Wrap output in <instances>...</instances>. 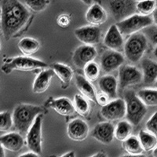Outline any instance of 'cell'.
<instances>
[{"label": "cell", "mask_w": 157, "mask_h": 157, "mask_svg": "<svg viewBox=\"0 0 157 157\" xmlns=\"http://www.w3.org/2000/svg\"><path fill=\"white\" fill-rule=\"evenodd\" d=\"M33 18L29 10L18 0H1V31L6 40L21 36Z\"/></svg>", "instance_id": "cell-1"}, {"label": "cell", "mask_w": 157, "mask_h": 157, "mask_svg": "<svg viewBox=\"0 0 157 157\" xmlns=\"http://www.w3.org/2000/svg\"><path fill=\"white\" fill-rule=\"evenodd\" d=\"M44 109L41 106L30 104H20L13 110V126L20 134H27L34 123L36 117L43 114Z\"/></svg>", "instance_id": "cell-2"}, {"label": "cell", "mask_w": 157, "mask_h": 157, "mask_svg": "<svg viewBox=\"0 0 157 157\" xmlns=\"http://www.w3.org/2000/svg\"><path fill=\"white\" fill-rule=\"evenodd\" d=\"M46 67H48V64L44 61L24 55L6 60L2 64V71L5 74H10L13 71H32L43 69Z\"/></svg>", "instance_id": "cell-3"}, {"label": "cell", "mask_w": 157, "mask_h": 157, "mask_svg": "<svg viewBox=\"0 0 157 157\" xmlns=\"http://www.w3.org/2000/svg\"><path fill=\"white\" fill-rule=\"evenodd\" d=\"M127 106V119L132 125H138L147 113V106L133 90L127 91L124 94Z\"/></svg>", "instance_id": "cell-4"}, {"label": "cell", "mask_w": 157, "mask_h": 157, "mask_svg": "<svg viewBox=\"0 0 157 157\" xmlns=\"http://www.w3.org/2000/svg\"><path fill=\"white\" fill-rule=\"evenodd\" d=\"M148 47V39L141 32H137L129 37L124 45V53L127 59L132 63L141 61Z\"/></svg>", "instance_id": "cell-5"}, {"label": "cell", "mask_w": 157, "mask_h": 157, "mask_svg": "<svg viewBox=\"0 0 157 157\" xmlns=\"http://www.w3.org/2000/svg\"><path fill=\"white\" fill-rule=\"evenodd\" d=\"M152 18L141 14H133L116 24L123 36H132L152 25Z\"/></svg>", "instance_id": "cell-6"}, {"label": "cell", "mask_w": 157, "mask_h": 157, "mask_svg": "<svg viewBox=\"0 0 157 157\" xmlns=\"http://www.w3.org/2000/svg\"><path fill=\"white\" fill-rule=\"evenodd\" d=\"M43 115L40 114L36 117L34 123L26 134V144L30 151L37 154L42 153V127H43Z\"/></svg>", "instance_id": "cell-7"}, {"label": "cell", "mask_w": 157, "mask_h": 157, "mask_svg": "<svg viewBox=\"0 0 157 157\" xmlns=\"http://www.w3.org/2000/svg\"><path fill=\"white\" fill-rule=\"evenodd\" d=\"M136 5L134 0H110L109 10L114 19L120 22L134 14Z\"/></svg>", "instance_id": "cell-8"}, {"label": "cell", "mask_w": 157, "mask_h": 157, "mask_svg": "<svg viewBox=\"0 0 157 157\" xmlns=\"http://www.w3.org/2000/svg\"><path fill=\"white\" fill-rule=\"evenodd\" d=\"M101 115L109 122L122 120L127 115L125 100L122 98H116L106 105L102 106Z\"/></svg>", "instance_id": "cell-9"}, {"label": "cell", "mask_w": 157, "mask_h": 157, "mask_svg": "<svg viewBox=\"0 0 157 157\" xmlns=\"http://www.w3.org/2000/svg\"><path fill=\"white\" fill-rule=\"evenodd\" d=\"M143 79V74L135 66L123 64L119 71V83L122 89L139 83Z\"/></svg>", "instance_id": "cell-10"}, {"label": "cell", "mask_w": 157, "mask_h": 157, "mask_svg": "<svg viewBox=\"0 0 157 157\" xmlns=\"http://www.w3.org/2000/svg\"><path fill=\"white\" fill-rule=\"evenodd\" d=\"M98 56V51L94 46L82 45L75 49L72 56V62L78 68H82L88 63L94 61Z\"/></svg>", "instance_id": "cell-11"}, {"label": "cell", "mask_w": 157, "mask_h": 157, "mask_svg": "<svg viewBox=\"0 0 157 157\" xmlns=\"http://www.w3.org/2000/svg\"><path fill=\"white\" fill-rule=\"evenodd\" d=\"M74 34L83 44L94 46L100 43L101 32L98 26L90 25L78 28L75 30Z\"/></svg>", "instance_id": "cell-12"}, {"label": "cell", "mask_w": 157, "mask_h": 157, "mask_svg": "<svg viewBox=\"0 0 157 157\" xmlns=\"http://www.w3.org/2000/svg\"><path fill=\"white\" fill-rule=\"evenodd\" d=\"M124 63V57L116 50H106L101 57V67L107 73L116 71Z\"/></svg>", "instance_id": "cell-13"}, {"label": "cell", "mask_w": 157, "mask_h": 157, "mask_svg": "<svg viewBox=\"0 0 157 157\" xmlns=\"http://www.w3.org/2000/svg\"><path fill=\"white\" fill-rule=\"evenodd\" d=\"M116 127L110 122H103L97 124L91 132V136L95 140L104 145H109L115 137Z\"/></svg>", "instance_id": "cell-14"}, {"label": "cell", "mask_w": 157, "mask_h": 157, "mask_svg": "<svg viewBox=\"0 0 157 157\" xmlns=\"http://www.w3.org/2000/svg\"><path fill=\"white\" fill-rule=\"evenodd\" d=\"M67 134L70 139L75 141H82L89 134V126L82 119H75L68 123Z\"/></svg>", "instance_id": "cell-15"}, {"label": "cell", "mask_w": 157, "mask_h": 157, "mask_svg": "<svg viewBox=\"0 0 157 157\" xmlns=\"http://www.w3.org/2000/svg\"><path fill=\"white\" fill-rule=\"evenodd\" d=\"M104 44L110 50H116V51L121 50L122 49L124 48L125 44L123 41V34L117 27V25H111L104 39Z\"/></svg>", "instance_id": "cell-16"}, {"label": "cell", "mask_w": 157, "mask_h": 157, "mask_svg": "<svg viewBox=\"0 0 157 157\" xmlns=\"http://www.w3.org/2000/svg\"><path fill=\"white\" fill-rule=\"evenodd\" d=\"M1 146L10 152H17L25 146V140L20 133H9L0 137Z\"/></svg>", "instance_id": "cell-17"}, {"label": "cell", "mask_w": 157, "mask_h": 157, "mask_svg": "<svg viewBox=\"0 0 157 157\" xmlns=\"http://www.w3.org/2000/svg\"><path fill=\"white\" fill-rule=\"evenodd\" d=\"M54 71L50 69H45L41 71L36 76L32 84V91L35 94H43L50 87V82L54 75Z\"/></svg>", "instance_id": "cell-18"}, {"label": "cell", "mask_w": 157, "mask_h": 157, "mask_svg": "<svg viewBox=\"0 0 157 157\" xmlns=\"http://www.w3.org/2000/svg\"><path fill=\"white\" fill-rule=\"evenodd\" d=\"M51 109H54L56 113L64 116H72L75 112L74 103L71 102L67 98H59L57 99H53L49 104Z\"/></svg>", "instance_id": "cell-19"}, {"label": "cell", "mask_w": 157, "mask_h": 157, "mask_svg": "<svg viewBox=\"0 0 157 157\" xmlns=\"http://www.w3.org/2000/svg\"><path fill=\"white\" fill-rule=\"evenodd\" d=\"M51 68L57 75L60 81L62 89H67L70 86L73 78V71L69 66L62 63H54L51 65Z\"/></svg>", "instance_id": "cell-20"}, {"label": "cell", "mask_w": 157, "mask_h": 157, "mask_svg": "<svg viewBox=\"0 0 157 157\" xmlns=\"http://www.w3.org/2000/svg\"><path fill=\"white\" fill-rule=\"evenodd\" d=\"M108 19L105 10L99 4L94 3L87 10L86 13V20L91 25L99 26L105 23Z\"/></svg>", "instance_id": "cell-21"}, {"label": "cell", "mask_w": 157, "mask_h": 157, "mask_svg": "<svg viewBox=\"0 0 157 157\" xmlns=\"http://www.w3.org/2000/svg\"><path fill=\"white\" fill-rule=\"evenodd\" d=\"M75 85L81 94L87 98L89 101L97 102V93L94 87L86 77L81 75L75 76Z\"/></svg>", "instance_id": "cell-22"}, {"label": "cell", "mask_w": 157, "mask_h": 157, "mask_svg": "<svg viewBox=\"0 0 157 157\" xmlns=\"http://www.w3.org/2000/svg\"><path fill=\"white\" fill-rule=\"evenodd\" d=\"M101 91L106 94L111 99L117 98L118 81L116 77L112 75H106L102 76L98 82Z\"/></svg>", "instance_id": "cell-23"}, {"label": "cell", "mask_w": 157, "mask_h": 157, "mask_svg": "<svg viewBox=\"0 0 157 157\" xmlns=\"http://www.w3.org/2000/svg\"><path fill=\"white\" fill-rule=\"evenodd\" d=\"M143 80L145 83H155L157 80V62L151 59L145 58L141 61Z\"/></svg>", "instance_id": "cell-24"}, {"label": "cell", "mask_w": 157, "mask_h": 157, "mask_svg": "<svg viewBox=\"0 0 157 157\" xmlns=\"http://www.w3.org/2000/svg\"><path fill=\"white\" fill-rule=\"evenodd\" d=\"M18 47L24 55L31 57L39 51L40 48V43L36 39L25 37L20 40L18 43Z\"/></svg>", "instance_id": "cell-25"}, {"label": "cell", "mask_w": 157, "mask_h": 157, "mask_svg": "<svg viewBox=\"0 0 157 157\" xmlns=\"http://www.w3.org/2000/svg\"><path fill=\"white\" fill-rule=\"evenodd\" d=\"M138 138L140 140L142 148L145 152H149L153 150L157 146V137L152 133L146 130H140L138 134Z\"/></svg>", "instance_id": "cell-26"}, {"label": "cell", "mask_w": 157, "mask_h": 157, "mask_svg": "<svg viewBox=\"0 0 157 157\" xmlns=\"http://www.w3.org/2000/svg\"><path fill=\"white\" fill-rule=\"evenodd\" d=\"M133 125L128 120H123L117 123L115 128V137L118 141H124L131 136Z\"/></svg>", "instance_id": "cell-27"}, {"label": "cell", "mask_w": 157, "mask_h": 157, "mask_svg": "<svg viewBox=\"0 0 157 157\" xmlns=\"http://www.w3.org/2000/svg\"><path fill=\"white\" fill-rule=\"evenodd\" d=\"M123 148L130 155H141L144 151L138 137L130 136L123 141Z\"/></svg>", "instance_id": "cell-28"}, {"label": "cell", "mask_w": 157, "mask_h": 157, "mask_svg": "<svg viewBox=\"0 0 157 157\" xmlns=\"http://www.w3.org/2000/svg\"><path fill=\"white\" fill-rule=\"evenodd\" d=\"M138 98L146 106H157V90L142 89L137 93Z\"/></svg>", "instance_id": "cell-29"}, {"label": "cell", "mask_w": 157, "mask_h": 157, "mask_svg": "<svg viewBox=\"0 0 157 157\" xmlns=\"http://www.w3.org/2000/svg\"><path fill=\"white\" fill-rule=\"evenodd\" d=\"M74 105H75V112L83 117H87L90 112V105L88 99L82 94H75L74 98Z\"/></svg>", "instance_id": "cell-30"}, {"label": "cell", "mask_w": 157, "mask_h": 157, "mask_svg": "<svg viewBox=\"0 0 157 157\" xmlns=\"http://www.w3.org/2000/svg\"><path fill=\"white\" fill-rule=\"evenodd\" d=\"M84 75L90 82H95L100 75V67L94 61L88 63L83 68Z\"/></svg>", "instance_id": "cell-31"}, {"label": "cell", "mask_w": 157, "mask_h": 157, "mask_svg": "<svg viewBox=\"0 0 157 157\" xmlns=\"http://www.w3.org/2000/svg\"><path fill=\"white\" fill-rule=\"evenodd\" d=\"M136 9L139 12L140 14L144 16H149L152 14L155 10V0H145L138 2L136 5Z\"/></svg>", "instance_id": "cell-32"}, {"label": "cell", "mask_w": 157, "mask_h": 157, "mask_svg": "<svg viewBox=\"0 0 157 157\" xmlns=\"http://www.w3.org/2000/svg\"><path fill=\"white\" fill-rule=\"evenodd\" d=\"M25 3L30 10L39 13L47 9L50 0H25Z\"/></svg>", "instance_id": "cell-33"}, {"label": "cell", "mask_w": 157, "mask_h": 157, "mask_svg": "<svg viewBox=\"0 0 157 157\" xmlns=\"http://www.w3.org/2000/svg\"><path fill=\"white\" fill-rule=\"evenodd\" d=\"M13 125V116L8 111H4L0 113V130L8 131Z\"/></svg>", "instance_id": "cell-34"}, {"label": "cell", "mask_w": 157, "mask_h": 157, "mask_svg": "<svg viewBox=\"0 0 157 157\" xmlns=\"http://www.w3.org/2000/svg\"><path fill=\"white\" fill-rule=\"evenodd\" d=\"M142 33L152 44L157 45V25H150L145 28Z\"/></svg>", "instance_id": "cell-35"}, {"label": "cell", "mask_w": 157, "mask_h": 157, "mask_svg": "<svg viewBox=\"0 0 157 157\" xmlns=\"http://www.w3.org/2000/svg\"><path fill=\"white\" fill-rule=\"evenodd\" d=\"M145 127L148 131L157 135V112L154 113L147 121Z\"/></svg>", "instance_id": "cell-36"}, {"label": "cell", "mask_w": 157, "mask_h": 157, "mask_svg": "<svg viewBox=\"0 0 157 157\" xmlns=\"http://www.w3.org/2000/svg\"><path fill=\"white\" fill-rule=\"evenodd\" d=\"M57 25L61 28L65 29V28L68 27L71 23V19L70 17L68 14H61L57 17Z\"/></svg>", "instance_id": "cell-37"}, {"label": "cell", "mask_w": 157, "mask_h": 157, "mask_svg": "<svg viewBox=\"0 0 157 157\" xmlns=\"http://www.w3.org/2000/svg\"><path fill=\"white\" fill-rule=\"evenodd\" d=\"M110 99L111 98L106 94L103 93L102 91L100 94H97V103L99 104L100 105H106L107 104H109L110 102L109 101Z\"/></svg>", "instance_id": "cell-38"}, {"label": "cell", "mask_w": 157, "mask_h": 157, "mask_svg": "<svg viewBox=\"0 0 157 157\" xmlns=\"http://www.w3.org/2000/svg\"><path fill=\"white\" fill-rule=\"evenodd\" d=\"M19 157H39V154L31 151V152H27V153L22 154V155H20Z\"/></svg>", "instance_id": "cell-39"}, {"label": "cell", "mask_w": 157, "mask_h": 157, "mask_svg": "<svg viewBox=\"0 0 157 157\" xmlns=\"http://www.w3.org/2000/svg\"><path fill=\"white\" fill-rule=\"evenodd\" d=\"M152 20H153V23L155 25H157V8H155L153 13H152Z\"/></svg>", "instance_id": "cell-40"}, {"label": "cell", "mask_w": 157, "mask_h": 157, "mask_svg": "<svg viewBox=\"0 0 157 157\" xmlns=\"http://www.w3.org/2000/svg\"><path fill=\"white\" fill-rule=\"evenodd\" d=\"M61 157H75V154L73 151H71V152H67V153H65L64 155H61Z\"/></svg>", "instance_id": "cell-41"}, {"label": "cell", "mask_w": 157, "mask_h": 157, "mask_svg": "<svg viewBox=\"0 0 157 157\" xmlns=\"http://www.w3.org/2000/svg\"><path fill=\"white\" fill-rule=\"evenodd\" d=\"M90 157H108V156L105 153H104V152H98V153H96L95 155H92V156H90Z\"/></svg>", "instance_id": "cell-42"}, {"label": "cell", "mask_w": 157, "mask_h": 157, "mask_svg": "<svg viewBox=\"0 0 157 157\" xmlns=\"http://www.w3.org/2000/svg\"><path fill=\"white\" fill-rule=\"evenodd\" d=\"M120 157H146V156L142 155V154H141V155H130V154H128V155H122V156Z\"/></svg>", "instance_id": "cell-43"}, {"label": "cell", "mask_w": 157, "mask_h": 157, "mask_svg": "<svg viewBox=\"0 0 157 157\" xmlns=\"http://www.w3.org/2000/svg\"><path fill=\"white\" fill-rule=\"evenodd\" d=\"M80 1L82 2V3H84L86 6L91 5L92 2H93V0H80Z\"/></svg>", "instance_id": "cell-44"}, {"label": "cell", "mask_w": 157, "mask_h": 157, "mask_svg": "<svg viewBox=\"0 0 157 157\" xmlns=\"http://www.w3.org/2000/svg\"><path fill=\"white\" fill-rule=\"evenodd\" d=\"M152 156L153 157H157V146L152 150Z\"/></svg>", "instance_id": "cell-45"}, {"label": "cell", "mask_w": 157, "mask_h": 157, "mask_svg": "<svg viewBox=\"0 0 157 157\" xmlns=\"http://www.w3.org/2000/svg\"><path fill=\"white\" fill-rule=\"evenodd\" d=\"M5 148L1 146V157H5Z\"/></svg>", "instance_id": "cell-46"}, {"label": "cell", "mask_w": 157, "mask_h": 157, "mask_svg": "<svg viewBox=\"0 0 157 157\" xmlns=\"http://www.w3.org/2000/svg\"><path fill=\"white\" fill-rule=\"evenodd\" d=\"M153 54H154V56H155V57H156L157 58V45L153 50Z\"/></svg>", "instance_id": "cell-47"}, {"label": "cell", "mask_w": 157, "mask_h": 157, "mask_svg": "<svg viewBox=\"0 0 157 157\" xmlns=\"http://www.w3.org/2000/svg\"><path fill=\"white\" fill-rule=\"evenodd\" d=\"M154 84H155V87L157 88V80L155 81V83H154Z\"/></svg>", "instance_id": "cell-48"}, {"label": "cell", "mask_w": 157, "mask_h": 157, "mask_svg": "<svg viewBox=\"0 0 157 157\" xmlns=\"http://www.w3.org/2000/svg\"><path fill=\"white\" fill-rule=\"evenodd\" d=\"M137 2H141V1H145V0H136Z\"/></svg>", "instance_id": "cell-49"}]
</instances>
